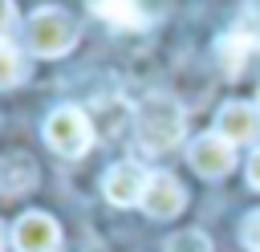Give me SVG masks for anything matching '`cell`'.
<instances>
[{"label":"cell","instance_id":"cell-1","mask_svg":"<svg viewBox=\"0 0 260 252\" xmlns=\"http://www.w3.org/2000/svg\"><path fill=\"white\" fill-rule=\"evenodd\" d=\"M187 130V118H183V106L171 98V93H150L138 110H134V138L146 154H158V150H171Z\"/></svg>","mask_w":260,"mask_h":252},{"label":"cell","instance_id":"cell-2","mask_svg":"<svg viewBox=\"0 0 260 252\" xmlns=\"http://www.w3.org/2000/svg\"><path fill=\"white\" fill-rule=\"evenodd\" d=\"M45 142L65 154V159H81L89 146H93V122L85 118V110L77 106H57L49 118H45Z\"/></svg>","mask_w":260,"mask_h":252},{"label":"cell","instance_id":"cell-3","mask_svg":"<svg viewBox=\"0 0 260 252\" xmlns=\"http://www.w3.org/2000/svg\"><path fill=\"white\" fill-rule=\"evenodd\" d=\"M28 49L37 57H61L65 49H73L77 41V24L65 8H37L28 16Z\"/></svg>","mask_w":260,"mask_h":252},{"label":"cell","instance_id":"cell-4","mask_svg":"<svg viewBox=\"0 0 260 252\" xmlns=\"http://www.w3.org/2000/svg\"><path fill=\"white\" fill-rule=\"evenodd\" d=\"M256 49H260V20H252V8H244L240 20L215 37V61L228 77H240Z\"/></svg>","mask_w":260,"mask_h":252},{"label":"cell","instance_id":"cell-5","mask_svg":"<svg viewBox=\"0 0 260 252\" xmlns=\"http://www.w3.org/2000/svg\"><path fill=\"white\" fill-rule=\"evenodd\" d=\"M187 163H191L195 175H203V179H223V175H232V167H236V150H232V142L219 138V134H199V138L187 146Z\"/></svg>","mask_w":260,"mask_h":252},{"label":"cell","instance_id":"cell-6","mask_svg":"<svg viewBox=\"0 0 260 252\" xmlns=\"http://www.w3.org/2000/svg\"><path fill=\"white\" fill-rule=\"evenodd\" d=\"M146 183H150V175L138 163H114L106 171V179H102V191H106V199L114 207H134V203H142Z\"/></svg>","mask_w":260,"mask_h":252},{"label":"cell","instance_id":"cell-7","mask_svg":"<svg viewBox=\"0 0 260 252\" xmlns=\"http://www.w3.org/2000/svg\"><path fill=\"white\" fill-rule=\"evenodd\" d=\"M183 203H187L183 183L175 175H167V171H154L150 183H146V195H142V211L150 219H175L183 211Z\"/></svg>","mask_w":260,"mask_h":252},{"label":"cell","instance_id":"cell-8","mask_svg":"<svg viewBox=\"0 0 260 252\" xmlns=\"http://www.w3.org/2000/svg\"><path fill=\"white\" fill-rule=\"evenodd\" d=\"M12 244H16V252H57V244H61L57 219L45 211H24L12 228Z\"/></svg>","mask_w":260,"mask_h":252},{"label":"cell","instance_id":"cell-9","mask_svg":"<svg viewBox=\"0 0 260 252\" xmlns=\"http://www.w3.org/2000/svg\"><path fill=\"white\" fill-rule=\"evenodd\" d=\"M215 134L228 138L232 146H236V142L260 138V110L248 106V102H228V106L215 114Z\"/></svg>","mask_w":260,"mask_h":252},{"label":"cell","instance_id":"cell-10","mask_svg":"<svg viewBox=\"0 0 260 252\" xmlns=\"http://www.w3.org/2000/svg\"><path fill=\"white\" fill-rule=\"evenodd\" d=\"M32 187H37V163L28 154H20V150L4 154L0 159V191L4 195H24Z\"/></svg>","mask_w":260,"mask_h":252},{"label":"cell","instance_id":"cell-11","mask_svg":"<svg viewBox=\"0 0 260 252\" xmlns=\"http://www.w3.org/2000/svg\"><path fill=\"white\" fill-rule=\"evenodd\" d=\"M89 12L98 20H106L110 28H118V33H130V28H142L146 24L138 0H89Z\"/></svg>","mask_w":260,"mask_h":252},{"label":"cell","instance_id":"cell-12","mask_svg":"<svg viewBox=\"0 0 260 252\" xmlns=\"http://www.w3.org/2000/svg\"><path fill=\"white\" fill-rule=\"evenodd\" d=\"M93 118H98V138H118L122 126L130 122V110L122 102H93Z\"/></svg>","mask_w":260,"mask_h":252},{"label":"cell","instance_id":"cell-13","mask_svg":"<svg viewBox=\"0 0 260 252\" xmlns=\"http://www.w3.org/2000/svg\"><path fill=\"white\" fill-rule=\"evenodd\" d=\"M20 81H24V57L8 41H0V89H12Z\"/></svg>","mask_w":260,"mask_h":252},{"label":"cell","instance_id":"cell-14","mask_svg":"<svg viewBox=\"0 0 260 252\" xmlns=\"http://www.w3.org/2000/svg\"><path fill=\"white\" fill-rule=\"evenodd\" d=\"M167 252H211V240H207L203 232L187 228V232H175V236L167 240Z\"/></svg>","mask_w":260,"mask_h":252},{"label":"cell","instance_id":"cell-15","mask_svg":"<svg viewBox=\"0 0 260 252\" xmlns=\"http://www.w3.org/2000/svg\"><path fill=\"white\" fill-rule=\"evenodd\" d=\"M240 244L248 252H260V211H248L244 224H240Z\"/></svg>","mask_w":260,"mask_h":252},{"label":"cell","instance_id":"cell-16","mask_svg":"<svg viewBox=\"0 0 260 252\" xmlns=\"http://www.w3.org/2000/svg\"><path fill=\"white\" fill-rule=\"evenodd\" d=\"M16 24V4L12 0H0V41H4V33Z\"/></svg>","mask_w":260,"mask_h":252},{"label":"cell","instance_id":"cell-17","mask_svg":"<svg viewBox=\"0 0 260 252\" xmlns=\"http://www.w3.org/2000/svg\"><path fill=\"white\" fill-rule=\"evenodd\" d=\"M248 183H252V187L260 191V150H256V154L248 159Z\"/></svg>","mask_w":260,"mask_h":252},{"label":"cell","instance_id":"cell-18","mask_svg":"<svg viewBox=\"0 0 260 252\" xmlns=\"http://www.w3.org/2000/svg\"><path fill=\"white\" fill-rule=\"evenodd\" d=\"M0 252H4V228H0Z\"/></svg>","mask_w":260,"mask_h":252}]
</instances>
